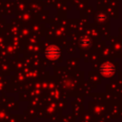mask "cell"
I'll return each mask as SVG.
<instances>
[{
	"instance_id": "obj_3",
	"label": "cell",
	"mask_w": 122,
	"mask_h": 122,
	"mask_svg": "<svg viewBox=\"0 0 122 122\" xmlns=\"http://www.w3.org/2000/svg\"><path fill=\"white\" fill-rule=\"evenodd\" d=\"M80 45L84 48H88L91 46V39L87 36H83L81 39H80Z\"/></svg>"
},
{
	"instance_id": "obj_1",
	"label": "cell",
	"mask_w": 122,
	"mask_h": 122,
	"mask_svg": "<svg viewBox=\"0 0 122 122\" xmlns=\"http://www.w3.org/2000/svg\"><path fill=\"white\" fill-rule=\"evenodd\" d=\"M61 54L60 49L58 47H56L55 45H51L50 47H48L45 51V55L47 58L51 59V60H54L57 59Z\"/></svg>"
},
{
	"instance_id": "obj_2",
	"label": "cell",
	"mask_w": 122,
	"mask_h": 122,
	"mask_svg": "<svg viewBox=\"0 0 122 122\" xmlns=\"http://www.w3.org/2000/svg\"><path fill=\"white\" fill-rule=\"evenodd\" d=\"M99 71L102 75L104 76H111L114 73L115 71V67L112 63H110V62H106L104 64H102L100 66V69H99Z\"/></svg>"
}]
</instances>
